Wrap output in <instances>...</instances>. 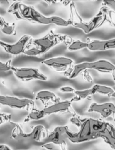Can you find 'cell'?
<instances>
[{"instance_id": "cell-1", "label": "cell", "mask_w": 115, "mask_h": 150, "mask_svg": "<svg viewBox=\"0 0 115 150\" xmlns=\"http://www.w3.org/2000/svg\"><path fill=\"white\" fill-rule=\"evenodd\" d=\"M68 140L74 144L102 139L115 150V127L111 123L92 118L82 119V126L77 133L69 130Z\"/></svg>"}, {"instance_id": "cell-2", "label": "cell", "mask_w": 115, "mask_h": 150, "mask_svg": "<svg viewBox=\"0 0 115 150\" xmlns=\"http://www.w3.org/2000/svg\"><path fill=\"white\" fill-rule=\"evenodd\" d=\"M7 12L19 20L28 21L43 25L51 24L48 17L43 16L32 6L26 5L20 1H15L10 6Z\"/></svg>"}, {"instance_id": "cell-3", "label": "cell", "mask_w": 115, "mask_h": 150, "mask_svg": "<svg viewBox=\"0 0 115 150\" xmlns=\"http://www.w3.org/2000/svg\"><path fill=\"white\" fill-rule=\"evenodd\" d=\"M95 70L101 73H111L115 79V65L107 60H98L96 62H85L80 64H75L70 70L65 73V76L69 79H73L77 77L80 73L84 70Z\"/></svg>"}, {"instance_id": "cell-4", "label": "cell", "mask_w": 115, "mask_h": 150, "mask_svg": "<svg viewBox=\"0 0 115 150\" xmlns=\"http://www.w3.org/2000/svg\"><path fill=\"white\" fill-rule=\"evenodd\" d=\"M11 139L16 141H33L40 142L44 139L47 135L46 129L43 125H38L35 126L32 131L29 133H25L22 130L21 125L16 123H11Z\"/></svg>"}, {"instance_id": "cell-5", "label": "cell", "mask_w": 115, "mask_h": 150, "mask_svg": "<svg viewBox=\"0 0 115 150\" xmlns=\"http://www.w3.org/2000/svg\"><path fill=\"white\" fill-rule=\"evenodd\" d=\"M70 26H73L74 27L79 28L82 29L84 33L89 34L92 32L95 29L101 27L106 21L109 23V8L108 7H102L100 10L99 13L92 18L89 22H83V21H70Z\"/></svg>"}, {"instance_id": "cell-6", "label": "cell", "mask_w": 115, "mask_h": 150, "mask_svg": "<svg viewBox=\"0 0 115 150\" xmlns=\"http://www.w3.org/2000/svg\"><path fill=\"white\" fill-rule=\"evenodd\" d=\"M66 38L67 37L65 35H58L54 33L53 31H50L43 38L34 39L31 44L39 48L42 55L48 52L50 49L60 44V42H64L66 40Z\"/></svg>"}, {"instance_id": "cell-7", "label": "cell", "mask_w": 115, "mask_h": 150, "mask_svg": "<svg viewBox=\"0 0 115 150\" xmlns=\"http://www.w3.org/2000/svg\"><path fill=\"white\" fill-rule=\"evenodd\" d=\"M13 74L17 79L21 81L26 82L32 80L47 81L48 78L43 74L40 70L33 67H13L12 68Z\"/></svg>"}, {"instance_id": "cell-8", "label": "cell", "mask_w": 115, "mask_h": 150, "mask_svg": "<svg viewBox=\"0 0 115 150\" xmlns=\"http://www.w3.org/2000/svg\"><path fill=\"white\" fill-rule=\"evenodd\" d=\"M69 130L68 126H58L48 135L46 140L48 143L60 146L61 150H67V133Z\"/></svg>"}, {"instance_id": "cell-9", "label": "cell", "mask_w": 115, "mask_h": 150, "mask_svg": "<svg viewBox=\"0 0 115 150\" xmlns=\"http://www.w3.org/2000/svg\"><path fill=\"white\" fill-rule=\"evenodd\" d=\"M0 103L1 105L8 106L16 109H25L33 111L35 108V102L27 98H18L12 96H0Z\"/></svg>"}, {"instance_id": "cell-10", "label": "cell", "mask_w": 115, "mask_h": 150, "mask_svg": "<svg viewBox=\"0 0 115 150\" xmlns=\"http://www.w3.org/2000/svg\"><path fill=\"white\" fill-rule=\"evenodd\" d=\"M32 40H33V39H32L30 35H25L16 43L9 44L3 42V41H1L0 45L6 52L12 54V55L16 56L19 55V54H24L25 51L28 48L29 44H31Z\"/></svg>"}, {"instance_id": "cell-11", "label": "cell", "mask_w": 115, "mask_h": 150, "mask_svg": "<svg viewBox=\"0 0 115 150\" xmlns=\"http://www.w3.org/2000/svg\"><path fill=\"white\" fill-rule=\"evenodd\" d=\"M41 63L53 69L54 71L59 72V73H66L69 70H70L73 66V60L71 59L64 57L47 59L41 62Z\"/></svg>"}, {"instance_id": "cell-12", "label": "cell", "mask_w": 115, "mask_h": 150, "mask_svg": "<svg viewBox=\"0 0 115 150\" xmlns=\"http://www.w3.org/2000/svg\"><path fill=\"white\" fill-rule=\"evenodd\" d=\"M42 111H43L45 116L54 114H72L73 117L77 116L72 107V102L70 100L60 101V102L54 103L53 105L46 106L43 109H42Z\"/></svg>"}, {"instance_id": "cell-13", "label": "cell", "mask_w": 115, "mask_h": 150, "mask_svg": "<svg viewBox=\"0 0 115 150\" xmlns=\"http://www.w3.org/2000/svg\"><path fill=\"white\" fill-rule=\"evenodd\" d=\"M88 112L98 113L103 118H108L109 117L115 118V105L112 103H105L102 104L93 103L89 106Z\"/></svg>"}, {"instance_id": "cell-14", "label": "cell", "mask_w": 115, "mask_h": 150, "mask_svg": "<svg viewBox=\"0 0 115 150\" xmlns=\"http://www.w3.org/2000/svg\"><path fill=\"white\" fill-rule=\"evenodd\" d=\"M87 48L90 51H96L115 49V38L108 40L89 41Z\"/></svg>"}, {"instance_id": "cell-15", "label": "cell", "mask_w": 115, "mask_h": 150, "mask_svg": "<svg viewBox=\"0 0 115 150\" xmlns=\"http://www.w3.org/2000/svg\"><path fill=\"white\" fill-rule=\"evenodd\" d=\"M36 99L41 101L44 104L48 102H53L56 103L60 101V98L57 97L56 94L48 90H43L38 92L36 95Z\"/></svg>"}, {"instance_id": "cell-16", "label": "cell", "mask_w": 115, "mask_h": 150, "mask_svg": "<svg viewBox=\"0 0 115 150\" xmlns=\"http://www.w3.org/2000/svg\"><path fill=\"white\" fill-rule=\"evenodd\" d=\"M74 97L70 100L72 103L73 102H79V101L82 100L87 99V98H91L92 95L95 93V90L92 88L87 89H84V90H76L74 93Z\"/></svg>"}, {"instance_id": "cell-17", "label": "cell", "mask_w": 115, "mask_h": 150, "mask_svg": "<svg viewBox=\"0 0 115 150\" xmlns=\"http://www.w3.org/2000/svg\"><path fill=\"white\" fill-rule=\"evenodd\" d=\"M0 29L2 33L7 35H16V23H7L2 17H0Z\"/></svg>"}, {"instance_id": "cell-18", "label": "cell", "mask_w": 115, "mask_h": 150, "mask_svg": "<svg viewBox=\"0 0 115 150\" xmlns=\"http://www.w3.org/2000/svg\"><path fill=\"white\" fill-rule=\"evenodd\" d=\"M92 88L95 90V93H99L101 94V95H107L109 97H111V95L115 92L112 88L101 84H95Z\"/></svg>"}, {"instance_id": "cell-19", "label": "cell", "mask_w": 115, "mask_h": 150, "mask_svg": "<svg viewBox=\"0 0 115 150\" xmlns=\"http://www.w3.org/2000/svg\"><path fill=\"white\" fill-rule=\"evenodd\" d=\"M45 117V115L42 110H35V111L33 110L26 116L24 120V122H28L33 121V120H39L44 118Z\"/></svg>"}, {"instance_id": "cell-20", "label": "cell", "mask_w": 115, "mask_h": 150, "mask_svg": "<svg viewBox=\"0 0 115 150\" xmlns=\"http://www.w3.org/2000/svg\"><path fill=\"white\" fill-rule=\"evenodd\" d=\"M89 45V42H82L81 40H73L67 46V50L70 51H79L83 48H87Z\"/></svg>"}, {"instance_id": "cell-21", "label": "cell", "mask_w": 115, "mask_h": 150, "mask_svg": "<svg viewBox=\"0 0 115 150\" xmlns=\"http://www.w3.org/2000/svg\"><path fill=\"white\" fill-rule=\"evenodd\" d=\"M50 21H51V23L57 25L59 26H63V27H66V26H70V21L68 20H65L62 18H60L59 16H51L49 17Z\"/></svg>"}, {"instance_id": "cell-22", "label": "cell", "mask_w": 115, "mask_h": 150, "mask_svg": "<svg viewBox=\"0 0 115 150\" xmlns=\"http://www.w3.org/2000/svg\"><path fill=\"white\" fill-rule=\"evenodd\" d=\"M25 55L27 56H32V57H35V56H40L41 55V52L40 51V49L38 48H37L36 46L33 45L32 47H29V45L28 46V48H26V50L24 52Z\"/></svg>"}, {"instance_id": "cell-23", "label": "cell", "mask_w": 115, "mask_h": 150, "mask_svg": "<svg viewBox=\"0 0 115 150\" xmlns=\"http://www.w3.org/2000/svg\"><path fill=\"white\" fill-rule=\"evenodd\" d=\"M11 59H10L9 61H7L5 63L0 62V69H1V71L3 72H7L10 71V70H12V68H13V66L11 64Z\"/></svg>"}, {"instance_id": "cell-24", "label": "cell", "mask_w": 115, "mask_h": 150, "mask_svg": "<svg viewBox=\"0 0 115 150\" xmlns=\"http://www.w3.org/2000/svg\"><path fill=\"white\" fill-rule=\"evenodd\" d=\"M10 120H11V114L1 113V114H0V124L2 125L4 123L10 122Z\"/></svg>"}, {"instance_id": "cell-25", "label": "cell", "mask_w": 115, "mask_h": 150, "mask_svg": "<svg viewBox=\"0 0 115 150\" xmlns=\"http://www.w3.org/2000/svg\"><path fill=\"white\" fill-rule=\"evenodd\" d=\"M70 122L71 123V124L76 125L79 130L81 127V126H82V119L80 118V117H78V116H76V117H73L70 120Z\"/></svg>"}, {"instance_id": "cell-26", "label": "cell", "mask_w": 115, "mask_h": 150, "mask_svg": "<svg viewBox=\"0 0 115 150\" xmlns=\"http://www.w3.org/2000/svg\"><path fill=\"white\" fill-rule=\"evenodd\" d=\"M82 77H83L84 80L88 82V83H92L93 79H92L91 75L89 74V70H84V71L82 72Z\"/></svg>"}, {"instance_id": "cell-27", "label": "cell", "mask_w": 115, "mask_h": 150, "mask_svg": "<svg viewBox=\"0 0 115 150\" xmlns=\"http://www.w3.org/2000/svg\"><path fill=\"white\" fill-rule=\"evenodd\" d=\"M102 4L115 13V1H104Z\"/></svg>"}, {"instance_id": "cell-28", "label": "cell", "mask_w": 115, "mask_h": 150, "mask_svg": "<svg viewBox=\"0 0 115 150\" xmlns=\"http://www.w3.org/2000/svg\"><path fill=\"white\" fill-rule=\"evenodd\" d=\"M60 91L61 92H65V93H66V92H67V93H74L76 90L71 86H62V87L60 88Z\"/></svg>"}, {"instance_id": "cell-29", "label": "cell", "mask_w": 115, "mask_h": 150, "mask_svg": "<svg viewBox=\"0 0 115 150\" xmlns=\"http://www.w3.org/2000/svg\"><path fill=\"white\" fill-rule=\"evenodd\" d=\"M54 144H53L51 143H47V144H45L42 145V147L43 148H45V149H48V150H53L54 149Z\"/></svg>"}, {"instance_id": "cell-30", "label": "cell", "mask_w": 115, "mask_h": 150, "mask_svg": "<svg viewBox=\"0 0 115 150\" xmlns=\"http://www.w3.org/2000/svg\"><path fill=\"white\" fill-rule=\"evenodd\" d=\"M0 150H11L9 146H7V145L4 144H1L0 145Z\"/></svg>"}, {"instance_id": "cell-31", "label": "cell", "mask_w": 115, "mask_h": 150, "mask_svg": "<svg viewBox=\"0 0 115 150\" xmlns=\"http://www.w3.org/2000/svg\"><path fill=\"white\" fill-rule=\"evenodd\" d=\"M111 25H112L113 26H114V27H115V19H114V21H113L112 24H111Z\"/></svg>"}, {"instance_id": "cell-32", "label": "cell", "mask_w": 115, "mask_h": 150, "mask_svg": "<svg viewBox=\"0 0 115 150\" xmlns=\"http://www.w3.org/2000/svg\"><path fill=\"white\" fill-rule=\"evenodd\" d=\"M111 98H115V92H114V94H113V95H111Z\"/></svg>"}, {"instance_id": "cell-33", "label": "cell", "mask_w": 115, "mask_h": 150, "mask_svg": "<svg viewBox=\"0 0 115 150\" xmlns=\"http://www.w3.org/2000/svg\"><path fill=\"white\" fill-rule=\"evenodd\" d=\"M114 122H115V118L114 119Z\"/></svg>"}]
</instances>
